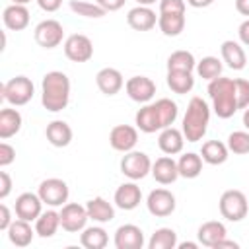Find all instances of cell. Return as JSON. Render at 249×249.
Wrapping results in <instances>:
<instances>
[{
  "label": "cell",
  "instance_id": "1",
  "mask_svg": "<svg viewBox=\"0 0 249 249\" xmlns=\"http://www.w3.org/2000/svg\"><path fill=\"white\" fill-rule=\"evenodd\" d=\"M70 101V78L60 70H51L41 82V103L47 111L58 113Z\"/></svg>",
  "mask_w": 249,
  "mask_h": 249
},
{
  "label": "cell",
  "instance_id": "2",
  "mask_svg": "<svg viewBox=\"0 0 249 249\" xmlns=\"http://www.w3.org/2000/svg\"><path fill=\"white\" fill-rule=\"evenodd\" d=\"M208 95H210L212 111L216 113V117L230 119L239 111L233 78L220 76V78H214L212 82H208Z\"/></svg>",
  "mask_w": 249,
  "mask_h": 249
},
{
  "label": "cell",
  "instance_id": "3",
  "mask_svg": "<svg viewBox=\"0 0 249 249\" xmlns=\"http://www.w3.org/2000/svg\"><path fill=\"white\" fill-rule=\"evenodd\" d=\"M208 123H210V107H208V103L198 95L191 97V101L187 105V111L183 115V124H181L185 140L187 142L202 140L206 130H208Z\"/></svg>",
  "mask_w": 249,
  "mask_h": 249
},
{
  "label": "cell",
  "instance_id": "4",
  "mask_svg": "<svg viewBox=\"0 0 249 249\" xmlns=\"http://www.w3.org/2000/svg\"><path fill=\"white\" fill-rule=\"evenodd\" d=\"M218 208L222 218H226L228 222H241L249 212V198L239 189H228L222 193Z\"/></svg>",
  "mask_w": 249,
  "mask_h": 249
},
{
  "label": "cell",
  "instance_id": "5",
  "mask_svg": "<svg viewBox=\"0 0 249 249\" xmlns=\"http://www.w3.org/2000/svg\"><path fill=\"white\" fill-rule=\"evenodd\" d=\"M33 93L35 86L27 76H14L6 84H2V99L8 101L12 107L27 105L33 99Z\"/></svg>",
  "mask_w": 249,
  "mask_h": 249
},
{
  "label": "cell",
  "instance_id": "6",
  "mask_svg": "<svg viewBox=\"0 0 249 249\" xmlns=\"http://www.w3.org/2000/svg\"><path fill=\"white\" fill-rule=\"evenodd\" d=\"M121 173L130 181H140L148 173H152V160L146 152L130 150L121 160Z\"/></svg>",
  "mask_w": 249,
  "mask_h": 249
},
{
  "label": "cell",
  "instance_id": "7",
  "mask_svg": "<svg viewBox=\"0 0 249 249\" xmlns=\"http://www.w3.org/2000/svg\"><path fill=\"white\" fill-rule=\"evenodd\" d=\"M37 195L41 196L43 204H47L49 208H58V206H64L68 202L70 191H68L66 181H62L58 177H49V179L39 183Z\"/></svg>",
  "mask_w": 249,
  "mask_h": 249
},
{
  "label": "cell",
  "instance_id": "8",
  "mask_svg": "<svg viewBox=\"0 0 249 249\" xmlns=\"http://www.w3.org/2000/svg\"><path fill=\"white\" fill-rule=\"evenodd\" d=\"M33 37H35V43L43 49H54L62 43L64 39V27L60 21L49 18V19H43L35 25V31H33Z\"/></svg>",
  "mask_w": 249,
  "mask_h": 249
},
{
  "label": "cell",
  "instance_id": "9",
  "mask_svg": "<svg viewBox=\"0 0 249 249\" xmlns=\"http://www.w3.org/2000/svg\"><path fill=\"white\" fill-rule=\"evenodd\" d=\"M88 208L78 202H66L60 206V228L70 233H80L88 226Z\"/></svg>",
  "mask_w": 249,
  "mask_h": 249
},
{
  "label": "cell",
  "instance_id": "10",
  "mask_svg": "<svg viewBox=\"0 0 249 249\" xmlns=\"http://www.w3.org/2000/svg\"><path fill=\"white\" fill-rule=\"evenodd\" d=\"M146 206H148V212L156 218H165V216H171L175 212V206H177V200H175V195L167 189H154L150 191L148 198H146Z\"/></svg>",
  "mask_w": 249,
  "mask_h": 249
},
{
  "label": "cell",
  "instance_id": "11",
  "mask_svg": "<svg viewBox=\"0 0 249 249\" xmlns=\"http://www.w3.org/2000/svg\"><path fill=\"white\" fill-rule=\"evenodd\" d=\"M64 54L72 62H88L93 56V43L84 33H72L64 41Z\"/></svg>",
  "mask_w": 249,
  "mask_h": 249
},
{
  "label": "cell",
  "instance_id": "12",
  "mask_svg": "<svg viewBox=\"0 0 249 249\" xmlns=\"http://www.w3.org/2000/svg\"><path fill=\"white\" fill-rule=\"evenodd\" d=\"M124 91L132 101L144 105L150 103L152 97L156 95V82L148 76H132L124 82Z\"/></svg>",
  "mask_w": 249,
  "mask_h": 249
},
{
  "label": "cell",
  "instance_id": "13",
  "mask_svg": "<svg viewBox=\"0 0 249 249\" xmlns=\"http://www.w3.org/2000/svg\"><path fill=\"white\" fill-rule=\"evenodd\" d=\"M138 142V128L132 124H115L109 132V144L117 152H130Z\"/></svg>",
  "mask_w": 249,
  "mask_h": 249
},
{
  "label": "cell",
  "instance_id": "14",
  "mask_svg": "<svg viewBox=\"0 0 249 249\" xmlns=\"http://www.w3.org/2000/svg\"><path fill=\"white\" fill-rule=\"evenodd\" d=\"M16 216L27 222H35L43 212V200L37 193H21L14 204Z\"/></svg>",
  "mask_w": 249,
  "mask_h": 249
},
{
  "label": "cell",
  "instance_id": "15",
  "mask_svg": "<svg viewBox=\"0 0 249 249\" xmlns=\"http://www.w3.org/2000/svg\"><path fill=\"white\" fill-rule=\"evenodd\" d=\"M134 124L140 132H146V134H152V132H158L163 128V123H161V117L158 113V107L156 103H144L136 115H134Z\"/></svg>",
  "mask_w": 249,
  "mask_h": 249
},
{
  "label": "cell",
  "instance_id": "16",
  "mask_svg": "<svg viewBox=\"0 0 249 249\" xmlns=\"http://www.w3.org/2000/svg\"><path fill=\"white\" fill-rule=\"evenodd\" d=\"M115 247L117 249H142L144 247V231L136 224H123L115 231Z\"/></svg>",
  "mask_w": 249,
  "mask_h": 249
},
{
  "label": "cell",
  "instance_id": "17",
  "mask_svg": "<svg viewBox=\"0 0 249 249\" xmlns=\"http://www.w3.org/2000/svg\"><path fill=\"white\" fill-rule=\"evenodd\" d=\"M95 84H97V88H99L101 93H105V95L111 97V95H117L124 88V78H123V74L117 68L105 66V68H101L95 74Z\"/></svg>",
  "mask_w": 249,
  "mask_h": 249
},
{
  "label": "cell",
  "instance_id": "18",
  "mask_svg": "<svg viewBox=\"0 0 249 249\" xmlns=\"http://www.w3.org/2000/svg\"><path fill=\"white\" fill-rule=\"evenodd\" d=\"M113 200H115V206L121 210H134L142 200V191L136 185V181H126L117 187Z\"/></svg>",
  "mask_w": 249,
  "mask_h": 249
},
{
  "label": "cell",
  "instance_id": "19",
  "mask_svg": "<svg viewBox=\"0 0 249 249\" xmlns=\"http://www.w3.org/2000/svg\"><path fill=\"white\" fill-rule=\"evenodd\" d=\"M126 23L134 31H150L158 23V16L150 6H134L126 14Z\"/></svg>",
  "mask_w": 249,
  "mask_h": 249
},
{
  "label": "cell",
  "instance_id": "20",
  "mask_svg": "<svg viewBox=\"0 0 249 249\" xmlns=\"http://www.w3.org/2000/svg\"><path fill=\"white\" fill-rule=\"evenodd\" d=\"M152 177L160 183V185H171L177 181L179 177V169H177V161L173 160V156H161L152 163Z\"/></svg>",
  "mask_w": 249,
  "mask_h": 249
},
{
  "label": "cell",
  "instance_id": "21",
  "mask_svg": "<svg viewBox=\"0 0 249 249\" xmlns=\"http://www.w3.org/2000/svg\"><path fill=\"white\" fill-rule=\"evenodd\" d=\"M158 146L167 156L181 154L183 152V146H185V134H183V130H179L175 126L161 128L160 130V136H158Z\"/></svg>",
  "mask_w": 249,
  "mask_h": 249
},
{
  "label": "cell",
  "instance_id": "22",
  "mask_svg": "<svg viewBox=\"0 0 249 249\" xmlns=\"http://www.w3.org/2000/svg\"><path fill=\"white\" fill-rule=\"evenodd\" d=\"M45 136H47V140H49L51 146H54V148H66L72 142L74 132H72V126L66 121L56 119V121H51L47 124Z\"/></svg>",
  "mask_w": 249,
  "mask_h": 249
},
{
  "label": "cell",
  "instance_id": "23",
  "mask_svg": "<svg viewBox=\"0 0 249 249\" xmlns=\"http://www.w3.org/2000/svg\"><path fill=\"white\" fill-rule=\"evenodd\" d=\"M2 21L10 31H21L29 25V10L23 4H10L2 12Z\"/></svg>",
  "mask_w": 249,
  "mask_h": 249
},
{
  "label": "cell",
  "instance_id": "24",
  "mask_svg": "<svg viewBox=\"0 0 249 249\" xmlns=\"http://www.w3.org/2000/svg\"><path fill=\"white\" fill-rule=\"evenodd\" d=\"M220 54H222V62H226L231 70H243L247 64V54L241 47V43L237 41H224L220 47Z\"/></svg>",
  "mask_w": 249,
  "mask_h": 249
},
{
  "label": "cell",
  "instance_id": "25",
  "mask_svg": "<svg viewBox=\"0 0 249 249\" xmlns=\"http://www.w3.org/2000/svg\"><path fill=\"white\" fill-rule=\"evenodd\" d=\"M196 237H198V243H200V245L214 249V245H216L220 239L228 237V230H226V226H224L222 222L210 220V222L200 224V228H198V231H196Z\"/></svg>",
  "mask_w": 249,
  "mask_h": 249
},
{
  "label": "cell",
  "instance_id": "26",
  "mask_svg": "<svg viewBox=\"0 0 249 249\" xmlns=\"http://www.w3.org/2000/svg\"><path fill=\"white\" fill-rule=\"evenodd\" d=\"M6 231H8L10 243L16 245V247H27V245L33 241V235L37 233V231L31 228V224H29L27 220H21V218H16V220L10 224V228H8Z\"/></svg>",
  "mask_w": 249,
  "mask_h": 249
},
{
  "label": "cell",
  "instance_id": "27",
  "mask_svg": "<svg viewBox=\"0 0 249 249\" xmlns=\"http://www.w3.org/2000/svg\"><path fill=\"white\" fill-rule=\"evenodd\" d=\"M21 124H23V119H21V113L18 109L4 107L0 111V138L2 140L16 136L21 130Z\"/></svg>",
  "mask_w": 249,
  "mask_h": 249
},
{
  "label": "cell",
  "instance_id": "28",
  "mask_svg": "<svg viewBox=\"0 0 249 249\" xmlns=\"http://www.w3.org/2000/svg\"><path fill=\"white\" fill-rule=\"evenodd\" d=\"M88 208V216L89 220L97 222V224H107L115 218V208L109 200H105L103 196H93L91 200L86 202Z\"/></svg>",
  "mask_w": 249,
  "mask_h": 249
},
{
  "label": "cell",
  "instance_id": "29",
  "mask_svg": "<svg viewBox=\"0 0 249 249\" xmlns=\"http://www.w3.org/2000/svg\"><path fill=\"white\" fill-rule=\"evenodd\" d=\"M200 156H202V161H206L208 165H222L230 158V150H228V144L220 140H206L200 148Z\"/></svg>",
  "mask_w": 249,
  "mask_h": 249
},
{
  "label": "cell",
  "instance_id": "30",
  "mask_svg": "<svg viewBox=\"0 0 249 249\" xmlns=\"http://www.w3.org/2000/svg\"><path fill=\"white\" fill-rule=\"evenodd\" d=\"M58 228H60V212H56L54 208H49V210L41 212V216L35 220V231L43 239L53 237Z\"/></svg>",
  "mask_w": 249,
  "mask_h": 249
},
{
  "label": "cell",
  "instance_id": "31",
  "mask_svg": "<svg viewBox=\"0 0 249 249\" xmlns=\"http://www.w3.org/2000/svg\"><path fill=\"white\" fill-rule=\"evenodd\" d=\"M165 82H167V88L179 95H185L195 88L193 72H185V70H167Z\"/></svg>",
  "mask_w": 249,
  "mask_h": 249
},
{
  "label": "cell",
  "instance_id": "32",
  "mask_svg": "<svg viewBox=\"0 0 249 249\" xmlns=\"http://www.w3.org/2000/svg\"><path fill=\"white\" fill-rule=\"evenodd\" d=\"M177 169H179V177L185 179H195L202 173V156L195 154V152H187L177 160Z\"/></svg>",
  "mask_w": 249,
  "mask_h": 249
},
{
  "label": "cell",
  "instance_id": "33",
  "mask_svg": "<svg viewBox=\"0 0 249 249\" xmlns=\"http://www.w3.org/2000/svg\"><path fill=\"white\" fill-rule=\"evenodd\" d=\"M185 14H160L158 16V27L165 37H177L185 29Z\"/></svg>",
  "mask_w": 249,
  "mask_h": 249
},
{
  "label": "cell",
  "instance_id": "34",
  "mask_svg": "<svg viewBox=\"0 0 249 249\" xmlns=\"http://www.w3.org/2000/svg\"><path fill=\"white\" fill-rule=\"evenodd\" d=\"M80 243L86 249H103L109 243V235L101 226H86L80 233Z\"/></svg>",
  "mask_w": 249,
  "mask_h": 249
},
{
  "label": "cell",
  "instance_id": "35",
  "mask_svg": "<svg viewBox=\"0 0 249 249\" xmlns=\"http://www.w3.org/2000/svg\"><path fill=\"white\" fill-rule=\"evenodd\" d=\"M177 243L179 241L173 228H158L148 239V249H175Z\"/></svg>",
  "mask_w": 249,
  "mask_h": 249
},
{
  "label": "cell",
  "instance_id": "36",
  "mask_svg": "<svg viewBox=\"0 0 249 249\" xmlns=\"http://www.w3.org/2000/svg\"><path fill=\"white\" fill-rule=\"evenodd\" d=\"M222 60L218 56H202L200 60H196V74L202 78V80H208L212 82L214 78H220L222 76Z\"/></svg>",
  "mask_w": 249,
  "mask_h": 249
},
{
  "label": "cell",
  "instance_id": "37",
  "mask_svg": "<svg viewBox=\"0 0 249 249\" xmlns=\"http://www.w3.org/2000/svg\"><path fill=\"white\" fill-rule=\"evenodd\" d=\"M70 10L76 16L89 18V19H99L107 14L97 2H88V0H70Z\"/></svg>",
  "mask_w": 249,
  "mask_h": 249
},
{
  "label": "cell",
  "instance_id": "38",
  "mask_svg": "<svg viewBox=\"0 0 249 249\" xmlns=\"http://www.w3.org/2000/svg\"><path fill=\"white\" fill-rule=\"evenodd\" d=\"M195 68H196V60H195L193 53H189V51H175L167 56V70L193 72Z\"/></svg>",
  "mask_w": 249,
  "mask_h": 249
},
{
  "label": "cell",
  "instance_id": "39",
  "mask_svg": "<svg viewBox=\"0 0 249 249\" xmlns=\"http://www.w3.org/2000/svg\"><path fill=\"white\" fill-rule=\"evenodd\" d=\"M228 150L235 156L249 154V130H233L228 136Z\"/></svg>",
  "mask_w": 249,
  "mask_h": 249
},
{
  "label": "cell",
  "instance_id": "40",
  "mask_svg": "<svg viewBox=\"0 0 249 249\" xmlns=\"http://www.w3.org/2000/svg\"><path fill=\"white\" fill-rule=\"evenodd\" d=\"M156 107H158V113L161 117V123H163V128L167 126H173V123L177 121V115H179V109H177V103L171 101L169 97H161L156 101Z\"/></svg>",
  "mask_w": 249,
  "mask_h": 249
},
{
  "label": "cell",
  "instance_id": "41",
  "mask_svg": "<svg viewBox=\"0 0 249 249\" xmlns=\"http://www.w3.org/2000/svg\"><path fill=\"white\" fill-rule=\"evenodd\" d=\"M235 93H237V107L247 109L249 107V80L235 78Z\"/></svg>",
  "mask_w": 249,
  "mask_h": 249
},
{
  "label": "cell",
  "instance_id": "42",
  "mask_svg": "<svg viewBox=\"0 0 249 249\" xmlns=\"http://www.w3.org/2000/svg\"><path fill=\"white\" fill-rule=\"evenodd\" d=\"M185 0H160V14H185Z\"/></svg>",
  "mask_w": 249,
  "mask_h": 249
},
{
  "label": "cell",
  "instance_id": "43",
  "mask_svg": "<svg viewBox=\"0 0 249 249\" xmlns=\"http://www.w3.org/2000/svg\"><path fill=\"white\" fill-rule=\"evenodd\" d=\"M16 160V148L8 142H0V167H8Z\"/></svg>",
  "mask_w": 249,
  "mask_h": 249
},
{
  "label": "cell",
  "instance_id": "44",
  "mask_svg": "<svg viewBox=\"0 0 249 249\" xmlns=\"http://www.w3.org/2000/svg\"><path fill=\"white\" fill-rule=\"evenodd\" d=\"M12 191V177L8 175V171H0V198L4 200Z\"/></svg>",
  "mask_w": 249,
  "mask_h": 249
},
{
  "label": "cell",
  "instance_id": "45",
  "mask_svg": "<svg viewBox=\"0 0 249 249\" xmlns=\"http://www.w3.org/2000/svg\"><path fill=\"white\" fill-rule=\"evenodd\" d=\"M14 220H12V212H10V208L6 206V204H0V230H8L10 228V224H12Z\"/></svg>",
  "mask_w": 249,
  "mask_h": 249
},
{
  "label": "cell",
  "instance_id": "46",
  "mask_svg": "<svg viewBox=\"0 0 249 249\" xmlns=\"http://www.w3.org/2000/svg\"><path fill=\"white\" fill-rule=\"evenodd\" d=\"M35 2H37V6H39L43 12H49V14L56 12V10L62 6V0H35Z\"/></svg>",
  "mask_w": 249,
  "mask_h": 249
},
{
  "label": "cell",
  "instance_id": "47",
  "mask_svg": "<svg viewBox=\"0 0 249 249\" xmlns=\"http://www.w3.org/2000/svg\"><path fill=\"white\" fill-rule=\"evenodd\" d=\"M105 12H117V10H121L123 6H124V2L126 0H95Z\"/></svg>",
  "mask_w": 249,
  "mask_h": 249
},
{
  "label": "cell",
  "instance_id": "48",
  "mask_svg": "<svg viewBox=\"0 0 249 249\" xmlns=\"http://www.w3.org/2000/svg\"><path fill=\"white\" fill-rule=\"evenodd\" d=\"M237 35H239V43L249 47V18L245 21H241V25L237 29Z\"/></svg>",
  "mask_w": 249,
  "mask_h": 249
},
{
  "label": "cell",
  "instance_id": "49",
  "mask_svg": "<svg viewBox=\"0 0 249 249\" xmlns=\"http://www.w3.org/2000/svg\"><path fill=\"white\" fill-rule=\"evenodd\" d=\"M224 247H228V249H237L239 243H237V241H231V239H228V237H224V239H220V241L214 245V249H224Z\"/></svg>",
  "mask_w": 249,
  "mask_h": 249
},
{
  "label": "cell",
  "instance_id": "50",
  "mask_svg": "<svg viewBox=\"0 0 249 249\" xmlns=\"http://www.w3.org/2000/svg\"><path fill=\"white\" fill-rule=\"evenodd\" d=\"M235 10L241 16H247L249 18V0H235Z\"/></svg>",
  "mask_w": 249,
  "mask_h": 249
},
{
  "label": "cell",
  "instance_id": "51",
  "mask_svg": "<svg viewBox=\"0 0 249 249\" xmlns=\"http://www.w3.org/2000/svg\"><path fill=\"white\" fill-rule=\"evenodd\" d=\"M216 0H187V4L189 6H193V8H208V6H212Z\"/></svg>",
  "mask_w": 249,
  "mask_h": 249
},
{
  "label": "cell",
  "instance_id": "52",
  "mask_svg": "<svg viewBox=\"0 0 249 249\" xmlns=\"http://www.w3.org/2000/svg\"><path fill=\"white\" fill-rule=\"evenodd\" d=\"M177 247H179V249H187V247H189V249H196V247H198V243H193V241H185V243H177Z\"/></svg>",
  "mask_w": 249,
  "mask_h": 249
},
{
  "label": "cell",
  "instance_id": "53",
  "mask_svg": "<svg viewBox=\"0 0 249 249\" xmlns=\"http://www.w3.org/2000/svg\"><path fill=\"white\" fill-rule=\"evenodd\" d=\"M243 126L249 130V107L243 111Z\"/></svg>",
  "mask_w": 249,
  "mask_h": 249
},
{
  "label": "cell",
  "instance_id": "54",
  "mask_svg": "<svg viewBox=\"0 0 249 249\" xmlns=\"http://www.w3.org/2000/svg\"><path fill=\"white\" fill-rule=\"evenodd\" d=\"M136 2H138V6H152V4H156L160 0H136Z\"/></svg>",
  "mask_w": 249,
  "mask_h": 249
},
{
  "label": "cell",
  "instance_id": "55",
  "mask_svg": "<svg viewBox=\"0 0 249 249\" xmlns=\"http://www.w3.org/2000/svg\"><path fill=\"white\" fill-rule=\"evenodd\" d=\"M29 2H31V0H12V4H23V6L29 4Z\"/></svg>",
  "mask_w": 249,
  "mask_h": 249
}]
</instances>
